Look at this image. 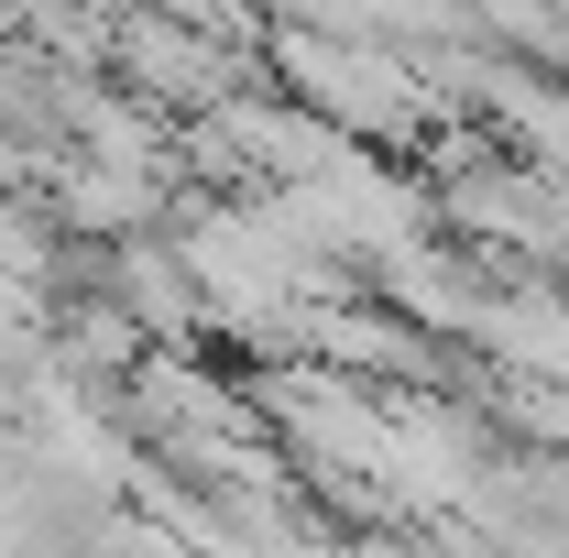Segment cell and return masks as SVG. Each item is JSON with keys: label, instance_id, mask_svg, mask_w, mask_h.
<instances>
[{"label": "cell", "instance_id": "6da1fadb", "mask_svg": "<svg viewBox=\"0 0 569 558\" xmlns=\"http://www.w3.org/2000/svg\"><path fill=\"white\" fill-rule=\"evenodd\" d=\"M427 209L493 263H569V176L526 165V153H471V165L449 153Z\"/></svg>", "mask_w": 569, "mask_h": 558}]
</instances>
